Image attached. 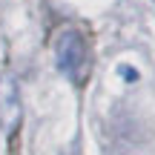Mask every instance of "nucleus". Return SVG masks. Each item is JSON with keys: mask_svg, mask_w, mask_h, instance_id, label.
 Returning <instances> with one entry per match:
<instances>
[{"mask_svg": "<svg viewBox=\"0 0 155 155\" xmlns=\"http://www.w3.org/2000/svg\"><path fill=\"white\" fill-rule=\"evenodd\" d=\"M55 58H58V66L72 81H81L83 69H86V40H83V35L75 32V29L61 32L58 46H55Z\"/></svg>", "mask_w": 155, "mask_h": 155, "instance_id": "obj_1", "label": "nucleus"}, {"mask_svg": "<svg viewBox=\"0 0 155 155\" xmlns=\"http://www.w3.org/2000/svg\"><path fill=\"white\" fill-rule=\"evenodd\" d=\"M0 112H3V121H6V127H12V121H15L17 115H20V109H17V95H15V83L6 78L3 81V92H0Z\"/></svg>", "mask_w": 155, "mask_h": 155, "instance_id": "obj_2", "label": "nucleus"}]
</instances>
